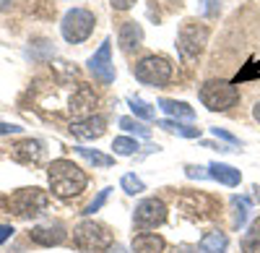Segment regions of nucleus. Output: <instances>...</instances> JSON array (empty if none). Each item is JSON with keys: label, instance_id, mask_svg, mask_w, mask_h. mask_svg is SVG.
Segmentation results:
<instances>
[{"label": "nucleus", "instance_id": "nucleus-8", "mask_svg": "<svg viewBox=\"0 0 260 253\" xmlns=\"http://www.w3.org/2000/svg\"><path fill=\"white\" fill-rule=\"evenodd\" d=\"M167 219V206L161 199H143L136 212H133V224L138 230H156Z\"/></svg>", "mask_w": 260, "mask_h": 253}, {"label": "nucleus", "instance_id": "nucleus-31", "mask_svg": "<svg viewBox=\"0 0 260 253\" xmlns=\"http://www.w3.org/2000/svg\"><path fill=\"white\" fill-rule=\"evenodd\" d=\"M24 128L16 123H0V136H13V133H21Z\"/></svg>", "mask_w": 260, "mask_h": 253}, {"label": "nucleus", "instance_id": "nucleus-11", "mask_svg": "<svg viewBox=\"0 0 260 253\" xmlns=\"http://www.w3.org/2000/svg\"><path fill=\"white\" fill-rule=\"evenodd\" d=\"M107 131V120L102 115H89V118H83V120H73L71 123V133L81 141H96L102 138Z\"/></svg>", "mask_w": 260, "mask_h": 253}, {"label": "nucleus", "instance_id": "nucleus-7", "mask_svg": "<svg viewBox=\"0 0 260 253\" xmlns=\"http://www.w3.org/2000/svg\"><path fill=\"white\" fill-rule=\"evenodd\" d=\"M177 45L185 58H190V60L201 58V52L208 45V29L203 24H198V21H185L180 29V37H177Z\"/></svg>", "mask_w": 260, "mask_h": 253}, {"label": "nucleus", "instance_id": "nucleus-30", "mask_svg": "<svg viewBox=\"0 0 260 253\" xmlns=\"http://www.w3.org/2000/svg\"><path fill=\"white\" fill-rule=\"evenodd\" d=\"M185 175L192 178V180H195V178L203 180V178H208V170H203V167H198V164H187V167H185Z\"/></svg>", "mask_w": 260, "mask_h": 253}, {"label": "nucleus", "instance_id": "nucleus-25", "mask_svg": "<svg viewBox=\"0 0 260 253\" xmlns=\"http://www.w3.org/2000/svg\"><path fill=\"white\" fill-rule=\"evenodd\" d=\"M112 149H115V154H120V157H133V154L138 152V141H136L133 136H117V138L112 141Z\"/></svg>", "mask_w": 260, "mask_h": 253}, {"label": "nucleus", "instance_id": "nucleus-10", "mask_svg": "<svg viewBox=\"0 0 260 253\" xmlns=\"http://www.w3.org/2000/svg\"><path fill=\"white\" fill-rule=\"evenodd\" d=\"M96 102H99L96 92H94L91 87H86V83H81V87H78V89L73 92V97H71V104H68V110H71V115H73L76 120H83V118L94 115V107H96Z\"/></svg>", "mask_w": 260, "mask_h": 253}, {"label": "nucleus", "instance_id": "nucleus-27", "mask_svg": "<svg viewBox=\"0 0 260 253\" xmlns=\"http://www.w3.org/2000/svg\"><path fill=\"white\" fill-rule=\"evenodd\" d=\"M110 191H112V188H104V191H99V196H96V199H94V201H91L89 206H86V212H83V214H89V217H94V214L99 212V209L104 206V201L110 199Z\"/></svg>", "mask_w": 260, "mask_h": 253}, {"label": "nucleus", "instance_id": "nucleus-3", "mask_svg": "<svg viewBox=\"0 0 260 253\" xmlns=\"http://www.w3.org/2000/svg\"><path fill=\"white\" fill-rule=\"evenodd\" d=\"M133 76L146 87H167L175 76V66L164 55H146L133 66Z\"/></svg>", "mask_w": 260, "mask_h": 253}, {"label": "nucleus", "instance_id": "nucleus-33", "mask_svg": "<svg viewBox=\"0 0 260 253\" xmlns=\"http://www.w3.org/2000/svg\"><path fill=\"white\" fill-rule=\"evenodd\" d=\"M11 235H13V227L11 224H0V245H3Z\"/></svg>", "mask_w": 260, "mask_h": 253}, {"label": "nucleus", "instance_id": "nucleus-24", "mask_svg": "<svg viewBox=\"0 0 260 253\" xmlns=\"http://www.w3.org/2000/svg\"><path fill=\"white\" fill-rule=\"evenodd\" d=\"M127 104H130V110H133V115H136L138 120H143V123H151V120L156 118L154 107H151L148 102L138 99V97H130V99H127Z\"/></svg>", "mask_w": 260, "mask_h": 253}, {"label": "nucleus", "instance_id": "nucleus-13", "mask_svg": "<svg viewBox=\"0 0 260 253\" xmlns=\"http://www.w3.org/2000/svg\"><path fill=\"white\" fill-rule=\"evenodd\" d=\"M117 42H120V47L125 52H133L143 45V26L138 24V21H125V24L120 26L117 32Z\"/></svg>", "mask_w": 260, "mask_h": 253}, {"label": "nucleus", "instance_id": "nucleus-12", "mask_svg": "<svg viewBox=\"0 0 260 253\" xmlns=\"http://www.w3.org/2000/svg\"><path fill=\"white\" fill-rule=\"evenodd\" d=\"M31 240L45 245V248H52V245H60L65 240V227L60 222H47V224H37L31 230Z\"/></svg>", "mask_w": 260, "mask_h": 253}, {"label": "nucleus", "instance_id": "nucleus-4", "mask_svg": "<svg viewBox=\"0 0 260 253\" xmlns=\"http://www.w3.org/2000/svg\"><path fill=\"white\" fill-rule=\"evenodd\" d=\"M112 243H115V240H112L110 227L102 224V222L86 219V222H81V224L73 230V245H76L78 250L96 253V250H107Z\"/></svg>", "mask_w": 260, "mask_h": 253}, {"label": "nucleus", "instance_id": "nucleus-20", "mask_svg": "<svg viewBox=\"0 0 260 253\" xmlns=\"http://www.w3.org/2000/svg\"><path fill=\"white\" fill-rule=\"evenodd\" d=\"M76 154L83 157L86 162L94 164V167H112V164H115V157L102 154V152H96V149H89V146H76Z\"/></svg>", "mask_w": 260, "mask_h": 253}, {"label": "nucleus", "instance_id": "nucleus-35", "mask_svg": "<svg viewBox=\"0 0 260 253\" xmlns=\"http://www.w3.org/2000/svg\"><path fill=\"white\" fill-rule=\"evenodd\" d=\"M252 118L260 123V102H255V107H252Z\"/></svg>", "mask_w": 260, "mask_h": 253}, {"label": "nucleus", "instance_id": "nucleus-15", "mask_svg": "<svg viewBox=\"0 0 260 253\" xmlns=\"http://www.w3.org/2000/svg\"><path fill=\"white\" fill-rule=\"evenodd\" d=\"M159 107L172 118V120H192L195 118V110L190 107L187 102H180V99H169V97H161L159 102Z\"/></svg>", "mask_w": 260, "mask_h": 253}, {"label": "nucleus", "instance_id": "nucleus-1", "mask_svg": "<svg viewBox=\"0 0 260 253\" xmlns=\"http://www.w3.org/2000/svg\"><path fill=\"white\" fill-rule=\"evenodd\" d=\"M47 178H50V191L57 199H73L81 196L89 185V178L81 167L71 159H55L47 167Z\"/></svg>", "mask_w": 260, "mask_h": 253}, {"label": "nucleus", "instance_id": "nucleus-36", "mask_svg": "<svg viewBox=\"0 0 260 253\" xmlns=\"http://www.w3.org/2000/svg\"><path fill=\"white\" fill-rule=\"evenodd\" d=\"M11 3H13V0H0V11H8Z\"/></svg>", "mask_w": 260, "mask_h": 253}, {"label": "nucleus", "instance_id": "nucleus-5", "mask_svg": "<svg viewBox=\"0 0 260 253\" xmlns=\"http://www.w3.org/2000/svg\"><path fill=\"white\" fill-rule=\"evenodd\" d=\"M96 26V16L89 11V8H71L68 13L62 16V24H60V32H62V39L71 42V45H81L91 37Z\"/></svg>", "mask_w": 260, "mask_h": 253}, {"label": "nucleus", "instance_id": "nucleus-9", "mask_svg": "<svg viewBox=\"0 0 260 253\" xmlns=\"http://www.w3.org/2000/svg\"><path fill=\"white\" fill-rule=\"evenodd\" d=\"M89 71L94 73V78L96 81H102V83H112L115 81V63H112V39H104L102 45H99V50L89 58Z\"/></svg>", "mask_w": 260, "mask_h": 253}, {"label": "nucleus", "instance_id": "nucleus-29", "mask_svg": "<svg viewBox=\"0 0 260 253\" xmlns=\"http://www.w3.org/2000/svg\"><path fill=\"white\" fill-rule=\"evenodd\" d=\"M211 133H213L216 138H221V141H226L229 146H242V141H240V138H237L234 133H229L226 128H211Z\"/></svg>", "mask_w": 260, "mask_h": 253}, {"label": "nucleus", "instance_id": "nucleus-23", "mask_svg": "<svg viewBox=\"0 0 260 253\" xmlns=\"http://www.w3.org/2000/svg\"><path fill=\"white\" fill-rule=\"evenodd\" d=\"M232 206H234V219H232V224L240 230L245 222H247V212H250V199H245V196H232Z\"/></svg>", "mask_w": 260, "mask_h": 253}, {"label": "nucleus", "instance_id": "nucleus-21", "mask_svg": "<svg viewBox=\"0 0 260 253\" xmlns=\"http://www.w3.org/2000/svg\"><path fill=\"white\" fill-rule=\"evenodd\" d=\"M240 245H242V253H260V217L247 227Z\"/></svg>", "mask_w": 260, "mask_h": 253}, {"label": "nucleus", "instance_id": "nucleus-22", "mask_svg": "<svg viewBox=\"0 0 260 253\" xmlns=\"http://www.w3.org/2000/svg\"><path fill=\"white\" fill-rule=\"evenodd\" d=\"M117 123H120V128H122V131H127V133H136L138 138H148V136H151V128H148V125H146L143 120H138V118L122 115Z\"/></svg>", "mask_w": 260, "mask_h": 253}, {"label": "nucleus", "instance_id": "nucleus-6", "mask_svg": "<svg viewBox=\"0 0 260 253\" xmlns=\"http://www.w3.org/2000/svg\"><path fill=\"white\" fill-rule=\"evenodd\" d=\"M6 204H8V212H13L16 217L29 219V217H37V214L45 212L47 204H50V196L42 191V188H18L16 193L8 196Z\"/></svg>", "mask_w": 260, "mask_h": 253}, {"label": "nucleus", "instance_id": "nucleus-28", "mask_svg": "<svg viewBox=\"0 0 260 253\" xmlns=\"http://www.w3.org/2000/svg\"><path fill=\"white\" fill-rule=\"evenodd\" d=\"M260 73V63H250V66L245 68V71H240V73H237L234 76V87H237V83H240V81H247V78H252V76H257Z\"/></svg>", "mask_w": 260, "mask_h": 253}, {"label": "nucleus", "instance_id": "nucleus-19", "mask_svg": "<svg viewBox=\"0 0 260 253\" xmlns=\"http://www.w3.org/2000/svg\"><path fill=\"white\" fill-rule=\"evenodd\" d=\"M159 128L169 131V133H177L182 138H201V128H195V125H182L180 120H172V118H164V120H156Z\"/></svg>", "mask_w": 260, "mask_h": 253}, {"label": "nucleus", "instance_id": "nucleus-18", "mask_svg": "<svg viewBox=\"0 0 260 253\" xmlns=\"http://www.w3.org/2000/svg\"><path fill=\"white\" fill-rule=\"evenodd\" d=\"M229 245V238L226 233H219V230H213V233H206L198 243V253H224Z\"/></svg>", "mask_w": 260, "mask_h": 253}, {"label": "nucleus", "instance_id": "nucleus-32", "mask_svg": "<svg viewBox=\"0 0 260 253\" xmlns=\"http://www.w3.org/2000/svg\"><path fill=\"white\" fill-rule=\"evenodd\" d=\"M110 6L115 11H130V8L136 6V0H110Z\"/></svg>", "mask_w": 260, "mask_h": 253}, {"label": "nucleus", "instance_id": "nucleus-2", "mask_svg": "<svg viewBox=\"0 0 260 253\" xmlns=\"http://www.w3.org/2000/svg\"><path fill=\"white\" fill-rule=\"evenodd\" d=\"M198 97L203 102V107L211 113H226L240 102V89L226 78H208L203 87L198 89Z\"/></svg>", "mask_w": 260, "mask_h": 253}, {"label": "nucleus", "instance_id": "nucleus-37", "mask_svg": "<svg viewBox=\"0 0 260 253\" xmlns=\"http://www.w3.org/2000/svg\"><path fill=\"white\" fill-rule=\"evenodd\" d=\"M252 191H255V193H252V196H255V201L260 204V185H255V188H252Z\"/></svg>", "mask_w": 260, "mask_h": 253}, {"label": "nucleus", "instance_id": "nucleus-16", "mask_svg": "<svg viewBox=\"0 0 260 253\" xmlns=\"http://www.w3.org/2000/svg\"><path fill=\"white\" fill-rule=\"evenodd\" d=\"M164 248H167V243L156 233H138L133 238V250L136 253H164Z\"/></svg>", "mask_w": 260, "mask_h": 253}, {"label": "nucleus", "instance_id": "nucleus-26", "mask_svg": "<svg viewBox=\"0 0 260 253\" xmlns=\"http://www.w3.org/2000/svg\"><path fill=\"white\" fill-rule=\"evenodd\" d=\"M120 188L127 193V196H138V193H143L146 191V185H143V180L138 178V175H133V173H127V175H122L120 178Z\"/></svg>", "mask_w": 260, "mask_h": 253}, {"label": "nucleus", "instance_id": "nucleus-17", "mask_svg": "<svg viewBox=\"0 0 260 253\" xmlns=\"http://www.w3.org/2000/svg\"><path fill=\"white\" fill-rule=\"evenodd\" d=\"M13 159L24 162V164L39 162V159H42V144H39V141H31V138L16 144V146H13Z\"/></svg>", "mask_w": 260, "mask_h": 253}, {"label": "nucleus", "instance_id": "nucleus-34", "mask_svg": "<svg viewBox=\"0 0 260 253\" xmlns=\"http://www.w3.org/2000/svg\"><path fill=\"white\" fill-rule=\"evenodd\" d=\"M107 253H127V248H125V245H120V243H112L110 248H107Z\"/></svg>", "mask_w": 260, "mask_h": 253}, {"label": "nucleus", "instance_id": "nucleus-14", "mask_svg": "<svg viewBox=\"0 0 260 253\" xmlns=\"http://www.w3.org/2000/svg\"><path fill=\"white\" fill-rule=\"evenodd\" d=\"M208 178H213L216 183H221L226 188H237L242 183V173L232 164H224V162H211L208 164Z\"/></svg>", "mask_w": 260, "mask_h": 253}]
</instances>
